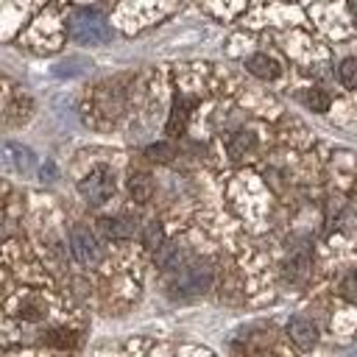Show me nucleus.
I'll return each instance as SVG.
<instances>
[{
	"label": "nucleus",
	"mask_w": 357,
	"mask_h": 357,
	"mask_svg": "<svg viewBox=\"0 0 357 357\" xmlns=\"http://www.w3.org/2000/svg\"><path fill=\"white\" fill-rule=\"evenodd\" d=\"M162 243H165V231H162V226H159V223H148V226L142 229V245H145L148 251H156Z\"/></svg>",
	"instance_id": "obj_14"
},
{
	"label": "nucleus",
	"mask_w": 357,
	"mask_h": 357,
	"mask_svg": "<svg viewBox=\"0 0 357 357\" xmlns=\"http://www.w3.org/2000/svg\"><path fill=\"white\" fill-rule=\"evenodd\" d=\"M287 335H290V340H293L298 349H312L315 340H318V329H315V324H312L310 318H304V315L290 318V324H287Z\"/></svg>",
	"instance_id": "obj_6"
},
{
	"label": "nucleus",
	"mask_w": 357,
	"mask_h": 357,
	"mask_svg": "<svg viewBox=\"0 0 357 357\" xmlns=\"http://www.w3.org/2000/svg\"><path fill=\"white\" fill-rule=\"evenodd\" d=\"M20 315H22L25 321H39V318L45 315V307L31 298V301H22V304H20Z\"/></svg>",
	"instance_id": "obj_17"
},
{
	"label": "nucleus",
	"mask_w": 357,
	"mask_h": 357,
	"mask_svg": "<svg viewBox=\"0 0 357 357\" xmlns=\"http://www.w3.org/2000/svg\"><path fill=\"white\" fill-rule=\"evenodd\" d=\"M307 271H310V254L307 251H298L284 262V279L287 282H301L307 276Z\"/></svg>",
	"instance_id": "obj_10"
},
{
	"label": "nucleus",
	"mask_w": 357,
	"mask_h": 357,
	"mask_svg": "<svg viewBox=\"0 0 357 357\" xmlns=\"http://www.w3.org/2000/svg\"><path fill=\"white\" fill-rule=\"evenodd\" d=\"M340 293H343V298L357 301V268H351V271L340 279Z\"/></svg>",
	"instance_id": "obj_16"
},
{
	"label": "nucleus",
	"mask_w": 357,
	"mask_h": 357,
	"mask_svg": "<svg viewBox=\"0 0 357 357\" xmlns=\"http://www.w3.org/2000/svg\"><path fill=\"white\" fill-rule=\"evenodd\" d=\"M128 192H131L134 201L145 204V201L153 195V181H151V176H148V173H134V176L128 178Z\"/></svg>",
	"instance_id": "obj_11"
},
{
	"label": "nucleus",
	"mask_w": 357,
	"mask_h": 357,
	"mask_svg": "<svg viewBox=\"0 0 357 357\" xmlns=\"http://www.w3.org/2000/svg\"><path fill=\"white\" fill-rule=\"evenodd\" d=\"M112 192H114V178H112V173L103 170V167L92 170V173L81 181V195H84L89 204H103V201L112 198Z\"/></svg>",
	"instance_id": "obj_4"
},
{
	"label": "nucleus",
	"mask_w": 357,
	"mask_h": 357,
	"mask_svg": "<svg viewBox=\"0 0 357 357\" xmlns=\"http://www.w3.org/2000/svg\"><path fill=\"white\" fill-rule=\"evenodd\" d=\"M190 259V251H187V245H181V243H162L156 251H153V262H156V268H162V271H176V268H181L184 262Z\"/></svg>",
	"instance_id": "obj_5"
},
{
	"label": "nucleus",
	"mask_w": 357,
	"mask_h": 357,
	"mask_svg": "<svg viewBox=\"0 0 357 357\" xmlns=\"http://www.w3.org/2000/svg\"><path fill=\"white\" fill-rule=\"evenodd\" d=\"M145 153H148L153 162H170V159H173V148H170L167 142H156V145H151Z\"/></svg>",
	"instance_id": "obj_18"
},
{
	"label": "nucleus",
	"mask_w": 357,
	"mask_h": 357,
	"mask_svg": "<svg viewBox=\"0 0 357 357\" xmlns=\"http://www.w3.org/2000/svg\"><path fill=\"white\" fill-rule=\"evenodd\" d=\"M351 6H354V14H357V0H354V3H351Z\"/></svg>",
	"instance_id": "obj_20"
},
{
	"label": "nucleus",
	"mask_w": 357,
	"mask_h": 357,
	"mask_svg": "<svg viewBox=\"0 0 357 357\" xmlns=\"http://www.w3.org/2000/svg\"><path fill=\"white\" fill-rule=\"evenodd\" d=\"M251 148H254V134H248V131H237V134L229 139V153H231L234 159L245 156Z\"/></svg>",
	"instance_id": "obj_12"
},
{
	"label": "nucleus",
	"mask_w": 357,
	"mask_h": 357,
	"mask_svg": "<svg viewBox=\"0 0 357 357\" xmlns=\"http://www.w3.org/2000/svg\"><path fill=\"white\" fill-rule=\"evenodd\" d=\"M70 248H73V257L81 262V265H98L103 251H100V243L95 240V234L84 226H73L70 229Z\"/></svg>",
	"instance_id": "obj_3"
},
{
	"label": "nucleus",
	"mask_w": 357,
	"mask_h": 357,
	"mask_svg": "<svg viewBox=\"0 0 357 357\" xmlns=\"http://www.w3.org/2000/svg\"><path fill=\"white\" fill-rule=\"evenodd\" d=\"M337 78H340L343 86L354 89V86H357V59H343V61L337 64Z\"/></svg>",
	"instance_id": "obj_13"
},
{
	"label": "nucleus",
	"mask_w": 357,
	"mask_h": 357,
	"mask_svg": "<svg viewBox=\"0 0 357 357\" xmlns=\"http://www.w3.org/2000/svg\"><path fill=\"white\" fill-rule=\"evenodd\" d=\"M192 103H195V100H190V98H181V95L176 98L173 112H170V120H167V134H170V137H181V134H184Z\"/></svg>",
	"instance_id": "obj_7"
},
{
	"label": "nucleus",
	"mask_w": 357,
	"mask_h": 357,
	"mask_svg": "<svg viewBox=\"0 0 357 357\" xmlns=\"http://www.w3.org/2000/svg\"><path fill=\"white\" fill-rule=\"evenodd\" d=\"M47 340H50L53 346H61V349H70V346H75V337H73V332H67V329H53Z\"/></svg>",
	"instance_id": "obj_19"
},
{
	"label": "nucleus",
	"mask_w": 357,
	"mask_h": 357,
	"mask_svg": "<svg viewBox=\"0 0 357 357\" xmlns=\"http://www.w3.org/2000/svg\"><path fill=\"white\" fill-rule=\"evenodd\" d=\"M98 229H100L109 240H126V237L134 234V223H131V218H123V215L100 218V220H98Z\"/></svg>",
	"instance_id": "obj_8"
},
{
	"label": "nucleus",
	"mask_w": 357,
	"mask_h": 357,
	"mask_svg": "<svg viewBox=\"0 0 357 357\" xmlns=\"http://www.w3.org/2000/svg\"><path fill=\"white\" fill-rule=\"evenodd\" d=\"M245 67H248L251 75H257V78H262V81H273V78L279 75V61L271 59V56H265V53H254V56L245 61Z\"/></svg>",
	"instance_id": "obj_9"
},
{
	"label": "nucleus",
	"mask_w": 357,
	"mask_h": 357,
	"mask_svg": "<svg viewBox=\"0 0 357 357\" xmlns=\"http://www.w3.org/2000/svg\"><path fill=\"white\" fill-rule=\"evenodd\" d=\"M209 284H212V268H209V262L187 259L181 268L173 271L170 293L173 296H201L204 290H209Z\"/></svg>",
	"instance_id": "obj_2"
},
{
	"label": "nucleus",
	"mask_w": 357,
	"mask_h": 357,
	"mask_svg": "<svg viewBox=\"0 0 357 357\" xmlns=\"http://www.w3.org/2000/svg\"><path fill=\"white\" fill-rule=\"evenodd\" d=\"M67 28H70V36L75 42H81V45H103V42L112 39L109 22L92 8H75L70 14Z\"/></svg>",
	"instance_id": "obj_1"
},
{
	"label": "nucleus",
	"mask_w": 357,
	"mask_h": 357,
	"mask_svg": "<svg viewBox=\"0 0 357 357\" xmlns=\"http://www.w3.org/2000/svg\"><path fill=\"white\" fill-rule=\"evenodd\" d=\"M304 103H307L312 112H326L332 100H329V95H326L324 89H318V86H315V89H310V92L304 95Z\"/></svg>",
	"instance_id": "obj_15"
}]
</instances>
